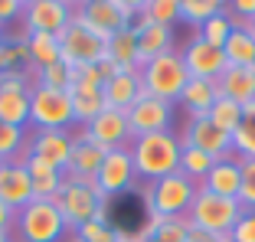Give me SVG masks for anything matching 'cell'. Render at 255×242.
<instances>
[{
	"label": "cell",
	"instance_id": "cell-1",
	"mask_svg": "<svg viewBox=\"0 0 255 242\" xmlns=\"http://www.w3.org/2000/svg\"><path fill=\"white\" fill-rule=\"evenodd\" d=\"M180 147L183 144L173 131H160V134L131 137L128 154H131L134 174L141 177V180L154 183V180H164V177L180 170Z\"/></svg>",
	"mask_w": 255,
	"mask_h": 242
},
{
	"label": "cell",
	"instance_id": "cell-2",
	"mask_svg": "<svg viewBox=\"0 0 255 242\" xmlns=\"http://www.w3.org/2000/svg\"><path fill=\"white\" fill-rule=\"evenodd\" d=\"M137 72H141L144 95H154V99L170 102V105H173V102H180L183 89H187V82H190V72H187V66H183L180 49L150 59L147 66H141Z\"/></svg>",
	"mask_w": 255,
	"mask_h": 242
},
{
	"label": "cell",
	"instance_id": "cell-3",
	"mask_svg": "<svg viewBox=\"0 0 255 242\" xmlns=\"http://www.w3.org/2000/svg\"><path fill=\"white\" fill-rule=\"evenodd\" d=\"M196 180H190L187 174H170L164 180H154L147 190H144V203H147V213H157L164 220H183L193 206L196 197Z\"/></svg>",
	"mask_w": 255,
	"mask_h": 242
},
{
	"label": "cell",
	"instance_id": "cell-4",
	"mask_svg": "<svg viewBox=\"0 0 255 242\" xmlns=\"http://www.w3.org/2000/svg\"><path fill=\"white\" fill-rule=\"evenodd\" d=\"M242 213L246 210H242L239 200L216 197V193H210L206 187H200L196 197H193V206H190V213H187V223L206 229V233H213V236H219V239H226V236L233 233V226L239 223Z\"/></svg>",
	"mask_w": 255,
	"mask_h": 242
},
{
	"label": "cell",
	"instance_id": "cell-5",
	"mask_svg": "<svg viewBox=\"0 0 255 242\" xmlns=\"http://www.w3.org/2000/svg\"><path fill=\"white\" fill-rule=\"evenodd\" d=\"M105 203L108 200L95 190V183L92 180H75V177H66L59 197H56V206H59L62 220H66V226L72 229V233L82 226V223L98 220V213L108 210Z\"/></svg>",
	"mask_w": 255,
	"mask_h": 242
},
{
	"label": "cell",
	"instance_id": "cell-6",
	"mask_svg": "<svg viewBox=\"0 0 255 242\" xmlns=\"http://www.w3.org/2000/svg\"><path fill=\"white\" fill-rule=\"evenodd\" d=\"M59 46H62V66L75 69V66H95L108 56V39L98 36L95 30H89L79 16L72 13L69 26L59 33Z\"/></svg>",
	"mask_w": 255,
	"mask_h": 242
},
{
	"label": "cell",
	"instance_id": "cell-7",
	"mask_svg": "<svg viewBox=\"0 0 255 242\" xmlns=\"http://www.w3.org/2000/svg\"><path fill=\"white\" fill-rule=\"evenodd\" d=\"M13 229L20 236V242H59L69 226L56 203H36L33 200L30 206H23L16 213Z\"/></svg>",
	"mask_w": 255,
	"mask_h": 242
},
{
	"label": "cell",
	"instance_id": "cell-8",
	"mask_svg": "<svg viewBox=\"0 0 255 242\" xmlns=\"http://www.w3.org/2000/svg\"><path fill=\"white\" fill-rule=\"evenodd\" d=\"M30 121L36 124V131H66L69 124H75L69 92H62V89H46V85H33Z\"/></svg>",
	"mask_w": 255,
	"mask_h": 242
},
{
	"label": "cell",
	"instance_id": "cell-9",
	"mask_svg": "<svg viewBox=\"0 0 255 242\" xmlns=\"http://www.w3.org/2000/svg\"><path fill=\"white\" fill-rule=\"evenodd\" d=\"M30 99H33V85L26 79V69L0 72V121L3 124H13V128L26 131Z\"/></svg>",
	"mask_w": 255,
	"mask_h": 242
},
{
	"label": "cell",
	"instance_id": "cell-10",
	"mask_svg": "<svg viewBox=\"0 0 255 242\" xmlns=\"http://www.w3.org/2000/svg\"><path fill=\"white\" fill-rule=\"evenodd\" d=\"M75 7L66 0H26L23 3V23H26V33H49V36H59L69 26Z\"/></svg>",
	"mask_w": 255,
	"mask_h": 242
},
{
	"label": "cell",
	"instance_id": "cell-11",
	"mask_svg": "<svg viewBox=\"0 0 255 242\" xmlns=\"http://www.w3.org/2000/svg\"><path fill=\"white\" fill-rule=\"evenodd\" d=\"M180 144H183V147H196V151L210 154L213 160L236 157L233 137H229V134H223V131H219L210 118H187V124H183V137H180Z\"/></svg>",
	"mask_w": 255,
	"mask_h": 242
},
{
	"label": "cell",
	"instance_id": "cell-12",
	"mask_svg": "<svg viewBox=\"0 0 255 242\" xmlns=\"http://www.w3.org/2000/svg\"><path fill=\"white\" fill-rule=\"evenodd\" d=\"M170 121H173V105L154 99V95H141L134 105L128 108V131H131V137L170 131Z\"/></svg>",
	"mask_w": 255,
	"mask_h": 242
},
{
	"label": "cell",
	"instance_id": "cell-13",
	"mask_svg": "<svg viewBox=\"0 0 255 242\" xmlns=\"http://www.w3.org/2000/svg\"><path fill=\"white\" fill-rule=\"evenodd\" d=\"M134 164H131V154H128V147H115V151H108V157L102 160V170L95 174V190L102 193L105 200L118 197V193H125V190L134 187Z\"/></svg>",
	"mask_w": 255,
	"mask_h": 242
},
{
	"label": "cell",
	"instance_id": "cell-14",
	"mask_svg": "<svg viewBox=\"0 0 255 242\" xmlns=\"http://www.w3.org/2000/svg\"><path fill=\"white\" fill-rule=\"evenodd\" d=\"M180 56H183V66H187L190 79H203V82H216V79L226 72V66H229L226 56H223V49L210 46L200 36H190L187 43H183Z\"/></svg>",
	"mask_w": 255,
	"mask_h": 242
},
{
	"label": "cell",
	"instance_id": "cell-15",
	"mask_svg": "<svg viewBox=\"0 0 255 242\" xmlns=\"http://www.w3.org/2000/svg\"><path fill=\"white\" fill-rule=\"evenodd\" d=\"M75 16H79L89 30H95L98 36H105V39H112L118 30L128 26V20L118 10V0H85V3L75 7Z\"/></svg>",
	"mask_w": 255,
	"mask_h": 242
},
{
	"label": "cell",
	"instance_id": "cell-16",
	"mask_svg": "<svg viewBox=\"0 0 255 242\" xmlns=\"http://www.w3.org/2000/svg\"><path fill=\"white\" fill-rule=\"evenodd\" d=\"M23 151L33 154V157H43L46 164H53L56 170L66 174L69 154H72V134H69V131H36V134L26 141Z\"/></svg>",
	"mask_w": 255,
	"mask_h": 242
},
{
	"label": "cell",
	"instance_id": "cell-17",
	"mask_svg": "<svg viewBox=\"0 0 255 242\" xmlns=\"http://www.w3.org/2000/svg\"><path fill=\"white\" fill-rule=\"evenodd\" d=\"M82 134L92 137L95 144H102V147H108V151H115V147H128V137H131V131H128V112L105 108L92 124H85Z\"/></svg>",
	"mask_w": 255,
	"mask_h": 242
},
{
	"label": "cell",
	"instance_id": "cell-18",
	"mask_svg": "<svg viewBox=\"0 0 255 242\" xmlns=\"http://www.w3.org/2000/svg\"><path fill=\"white\" fill-rule=\"evenodd\" d=\"M108 157V147L95 144L92 137L75 134L72 137V154H69V167L66 177H75V180H95V174L102 170V160Z\"/></svg>",
	"mask_w": 255,
	"mask_h": 242
},
{
	"label": "cell",
	"instance_id": "cell-19",
	"mask_svg": "<svg viewBox=\"0 0 255 242\" xmlns=\"http://www.w3.org/2000/svg\"><path fill=\"white\" fill-rule=\"evenodd\" d=\"M131 30L137 33V59H141V66H147V62L157 59V56L173 53V26L137 20Z\"/></svg>",
	"mask_w": 255,
	"mask_h": 242
},
{
	"label": "cell",
	"instance_id": "cell-20",
	"mask_svg": "<svg viewBox=\"0 0 255 242\" xmlns=\"http://www.w3.org/2000/svg\"><path fill=\"white\" fill-rule=\"evenodd\" d=\"M219 99H233L236 105L246 108L255 102V69L252 66H226V72L216 79Z\"/></svg>",
	"mask_w": 255,
	"mask_h": 242
},
{
	"label": "cell",
	"instance_id": "cell-21",
	"mask_svg": "<svg viewBox=\"0 0 255 242\" xmlns=\"http://www.w3.org/2000/svg\"><path fill=\"white\" fill-rule=\"evenodd\" d=\"M200 187H206L210 193H216V197L239 200V187H242V160H239V157L216 160V164H213V170L203 177Z\"/></svg>",
	"mask_w": 255,
	"mask_h": 242
},
{
	"label": "cell",
	"instance_id": "cell-22",
	"mask_svg": "<svg viewBox=\"0 0 255 242\" xmlns=\"http://www.w3.org/2000/svg\"><path fill=\"white\" fill-rule=\"evenodd\" d=\"M102 95H105V108L128 112V108H131L144 95L141 72H118L115 79H108V82L102 85Z\"/></svg>",
	"mask_w": 255,
	"mask_h": 242
},
{
	"label": "cell",
	"instance_id": "cell-23",
	"mask_svg": "<svg viewBox=\"0 0 255 242\" xmlns=\"http://www.w3.org/2000/svg\"><path fill=\"white\" fill-rule=\"evenodd\" d=\"M0 200H3L13 213H20L23 206L33 203V177L26 174L20 164H10L7 177L0 180Z\"/></svg>",
	"mask_w": 255,
	"mask_h": 242
},
{
	"label": "cell",
	"instance_id": "cell-24",
	"mask_svg": "<svg viewBox=\"0 0 255 242\" xmlns=\"http://www.w3.org/2000/svg\"><path fill=\"white\" fill-rule=\"evenodd\" d=\"M219 92H216V82H203V79H190L187 89L180 95V105L187 108L190 118H210V108L216 105Z\"/></svg>",
	"mask_w": 255,
	"mask_h": 242
},
{
	"label": "cell",
	"instance_id": "cell-25",
	"mask_svg": "<svg viewBox=\"0 0 255 242\" xmlns=\"http://www.w3.org/2000/svg\"><path fill=\"white\" fill-rule=\"evenodd\" d=\"M108 59H112L121 72H137V69H141V59H137V33L131 30V26L118 30L108 39Z\"/></svg>",
	"mask_w": 255,
	"mask_h": 242
},
{
	"label": "cell",
	"instance_id": "cell-26",
	"mask_svg": "<svg viewBox=\"0 0 255 242\" xmlns=\"http://www.w3.org/2000/svg\"><path fill=\"white\" fill-rule=\"evenodd\" d=\"M26 49H30V66L33 69H46V66L62 62L59 36H49V33H26Z\"/></svg>",
	"mask_w": 255,
	"mask_h": 242
},
{
	"label": "cell",
	"instance_id": "cell-27",
	"mask_svg": "<svg viewBox=\"0 0 255 242\" xmlns=\"http://www.w3.org/2000/svg\"><path fill=\"white\" fill-rule=\"evenodd\" d=\"M223 56L229 66H252L255 62V36L246 26H233L229 39L223 43Z\"/></svg>",
	"mask_w": 255,
	"mask_h": 242
},
{
	"label": "cell",
	"instance_id": "cell-28",
	"mask_svg": "<svg viewBox=\"0 0 255 242\" xmlns=\"http://www.w3.org/2000/svg\"><path fill=\"white\" fill-rule=\"evenodd\" d=\"M233 147H236V157L255 160V102H249L242 108V121L233 134Z\"/></svg>",
	"mask_w": 255,
	"mask_h": 242
},
{
	"label": "cell",
	"instance_id": "cell-29",
	"mask_svg": "<svg viewBox=\"0 0 255 242\" xmlns=\"http://www.w3.org/2000/svg\"><path fill=\"white\" fill-rule=\"evenodd\" d=\"M137 20L173 26V23L180 20V0H141V16H137Z\"/></svg>",
	"mask_w": 255,
	"mask_h": 242
},
{
	"label": "cell",
	"instance_id": "cell-30",
	"mask_svg": "<svg viewBox=\"0 0 255 242\" xmlns=\"http://www.w3.org/2000/svg\"><path fill=\"white\" fill-rule=\"evenodd\" d=\"M210 121L223 134L233 137L236 128H239V121H242V105H236L233 99H216V105L210 108Z\"/></svg>",
	"mask_w": 255,
	"mask_h": 242
},
{
	"label": "cell",
	"instance_id": "cell-31",
	"mask_svg": "<svg viewBox=\"0 0 255 242\" xmlns=\"http://www.w3.org/2000/svg\"><path fill=\"white\" fill-rule=\"evenodd\" d=\"M226 7L219 0H180V20L190 23V26H203L206 20H213Z\"/></svg>",
	"mask_w": 255,
	"mask_h": 242
},
{
	"label": "cell",
	"instance_id": "cell-32",
	"mask_svg": "<svg viewBox=\"0 0 255 242\" xmlns=\"http://www.w3.org/2000/svg\"><path fill=\"white\" fill-rule=\"evenodd\" d=\"M216 160L210 154L196 151V147H180V174H187L190 180H203V177L213 170Z\"/></svg>",
	"mask_w": 255,
	"mask_h": 242
},
{
	"label": "cell",
	"instance_id": "cell-33",
	"mask_svg": "<svg viewBox=\"0 0 255 242\" xmlns=\"http://www.w3.org/2000/svg\"><path fill=\"white\" fill-rule=\"evenodd\" d=\"M23 147H26V131L0 121V160H7V164H13V157L20 160Z\"/></svg>",
	"mask_w": 255,
	"mask_h": 242
},
{
	"label": "cell",
	"instance_id": "cell-34",
	"mask_svg": "<svg viewBox=\"0 0 255 242\" xmlns=\"http://www.w3.org/2000/svg\"><path fill=\"white\" fill-rule=\"evenodd\" d=\"M233 16L229 13H216L213 20H206L200 26V39H206L210 46H216V49H223V43L229 39V33H233Z\"/></svg>",
	"mask_w": 255,
	"mask_h": 242
},
{
	"label": "cell",
	"instance_id": "cell-35",
	"mask_svg": "<svg viewBox=\"0 0 255 242\" xmlns=\"http://www.w3.org/2000/svg\"><path fill=\"white\" fill-rule=\"evenodd\" d=\"M30 66V49L26 39H7V46L0 49V72H13V69Z\"/></svg>",
	"mask_w": 255,
	"mask_h": 242
},
{
	"label": "cell",
	"instance_id": "cell-36",
	"mask_svg": "<svg viewBox=\"0 0 255 242\" xmlns=\"http://www.w3.org/2000/svg\"><path fill=\"white\" fill-rule=\"evenodd\" d=\"M36 76V85H46V89H69V79H72V69L56 62V66H46V69H33Z\"/></svg>",
	"mask_w": 255,
	"mask_h": 242
},
{
	"label": "cell",
	"instance_id": "cell-37",
	"mask_svg": "<svg viewBox=\"0 0 255 242\" xmlns=\"http://www.w3.org/2000/svg\"><path fill=\"white\" fill-rule=\"evenodd\" d=\"M75 239H79V242H118V239H115L112 223H105V220L82 223V226L75 229Z\"/></svg>",
	"mask_w": 255,
	"mask_h": 242
},
{
	"label": "cell",
	"instance_id": "cell-38",
	"mask_svg": "<svg viewBox=\"0 0 255 242\" xmlns=\"http://www.w3.org/2000/svg\"><path fill=\"white\" fill-rule=\"evenodd\" d=\"M62 183H66V174H53V177L33 180V200H36V203H56Z\"/></svg>",
	"mask_w": 255,
	"mask_h": 242
},
{
	"label": "cell",
	"instance_id": "cell-39",
	"mask_svg": "<svg viewBox=\"0 0 255 242\" xmlns=\"http://www.w3.org/2000/svg\"><path fill=\"white\" fill-rule=\"evenodd\" d=\"M242 160V157H239ZM242 210H255V160H242V187H239Z\"/></svg>",
	"mask_w": 255,
	"mask_h": 242
},
{
	"label": "cell",
	"instance_id": "cell-40",
	"mask_svg": "<svg viewBox=\"0 0 255 242\" xmlns=\"http://www.w3.org/2000/svg\"><path fill=\"white\" fill-rule=\"evenodd\" d=\"M187 226H190L187 216L183 220H167L147 242H187Z\"/></svg>",
	"mask_w": 255,
	"mask_h": 242
},
{
	"label": "cell",
	"instance_id": "cell-41",
	"mask_svg": "<svg viewBox=\"0 0 255 242\" xmlns=\"http://www.w3.org/2000/svg\"><path fill=\"white\" fill-rule=\"evenodd\" d=\"M229 239H233V242H255V210L242 213L239 223H236L233 233H229Z\"/></svg>",
	"mask_w": 255,
	"mask_h": 242
},
{
	"label": "cell",
	"instance_id": "cell-42",
	"mask_svg": "<svg viewBox=\"0 0 255 242\" xmlns=\"http://www.w3.org/2000/svg\"><path fill=\"white\" fill-rule=\"evenodd\" d=\"M23 13V0H0V26Z\"/></svg>",
	"mask_w": 255,
	"mask_h": 242
},
{
	"label": "cell",
	"instance_id": "cell-43",
	"mask_svg": "<svg viewBox=\"0 0 255 242\" xmlns=\"http://www.w3.org/2000/svg\"><path fill=\"white\" fill-rule=\"evenodd\" d=\"M226 239H229V236H226ZM187 242H223V239L206 233V229H200V226H187Z\"/></svg>",
	"mask_w": 255,
	"mask_h": 242
},
{
	"label": "cell",
	"instance_id": "cell-44",
	"mask_svg": "<svg viewBox=\"0 0 255 242\" xmlns=\"http://www.w3.org/2000/svg\"><path fill=\"white\" fill-rule=\"evenodd\" d=\"M13 223H16V213L10 210L3 200H0V233H10V229H13Z\"/></svg>",
	"mask_w": 255,
	"mask_h": 242
},
{
	"label": "cell",
	"instance_id": "cell-45",
	"mask_svg": "<svg viewBox=\"0 0 255 242\" xmlns=\"http://www.w3.org/2000/svg\"><path fill=\"white\" fill-rule=\"evenodd\" d=\"M229 10L242 13L246 20H252V16H255V0H233V3H229Z\"/></svg>",
	"mask_w": 255,
	"mask_h": 242
},
{
	"label": "cell",
	"instance_id": "cell-46",
	"mask_svg": "<svg viewBox=\"0 0 255 242\" xmlns=\"http://www.w3.org/2000/svg\"><path fill=\"white\" fill-rule=\"evenodd\" d=\"M115 239L118 242H141V236L137 233H125V229H115Z\"/></svg>",
	"mask_w": 255,
	"mask_h": 242
},
{
	"label": "cell",
	"instance_id": "cell-47",
	"mask_svg": "<svg viewBox=\"0 0 255 242\" xmlns=\"http://www.w3.org/2000/svg\"><path fill=\"white\" fill-rule=\"evenodd\" d=\"M242 26H246V30H249V33H252V36H255V16H252V20H246V23H242Z\"/></svg>",
	"mask_w": 255,
	"mask_h": 242
},
{
	"label": "cell",
	"instance_id": "cell-48",
	"mask_svg": "<svg viewBox=\"0 0 255 242\" xmlns=\"http://www.w3.org/2000/svg\"><path fill=\"white\" fill-rule=\"evenodd\" d=\"M7 170H10V164H7V160H0V180L7 177Z\"/></svg>",
	"mask_w": 255,
	"mask_h": 242
},
{
	"label": "cell",
	"instance_id": "cell-49",
	"mask_svg": "<svg viewBox=\"0 0 255 242\" xmlns=\"http://www.w3.org/2000/svg\"><path fill=\"white\" fill-rule=\"evenodd\" d=\"M0 242H13V236H10V233H0Z\"/></svg>",
	"mask_w": 255,
	"mask_h": 242
},
{
	"label": "cell",
	"instance_id": "cell-50",
	"mask_svg": "<svg viewBox=\"0 0 255 242\" xmlns=\"http://www.w3.org/2000/svg\"><path fill=\"white\" fill-rule=\"evenodd\" d=\"M3 46H7V36H3V26H0V49H3Z\"/></svg>",
	"mask_w": 255,
	"mask_h": 242
},
{
	"label": "cell",
	"instance_id": "cell-51",
	"mask_svg": "<svg viewBox=\"0 0 255 242\" xmlns=\"http://www.w3.org/2000/svg\"><path fill=\"white\" fill-rule=\"evenodd\" d=\"M223 242H233V239H223Z\"/></svg>",
	"mask_w": 255,
	"mask_h": 242
},
{
	"label": "cell",
	"instance_id": "cell-52",
	"mask_svg": "<svg viewBox=\"0 0 255 242\" xmlns=\"http://www.w3.org/2000/svg\"><path fill=\"white\" fill-rule=\"evenodd\" d=\"M252 69H255V62H252Z\"/></svg>",
	"mask_w": 255,
	"mask_h": 242
},
{
	"label": "cell",
	"instance_id": "cell-53",
	"mask_svg": "<svg viewBox=\"0 0 255 242\" xmlns=\"http://www.w3.org/2000/svg\"><path fill=\"white\" fill-rule=\"evenodd\" d=\"M72 242H79V239H72Z\"/></svg>",
	"mask_w": 255,
	"mask_h": 242
}]
</instances>
